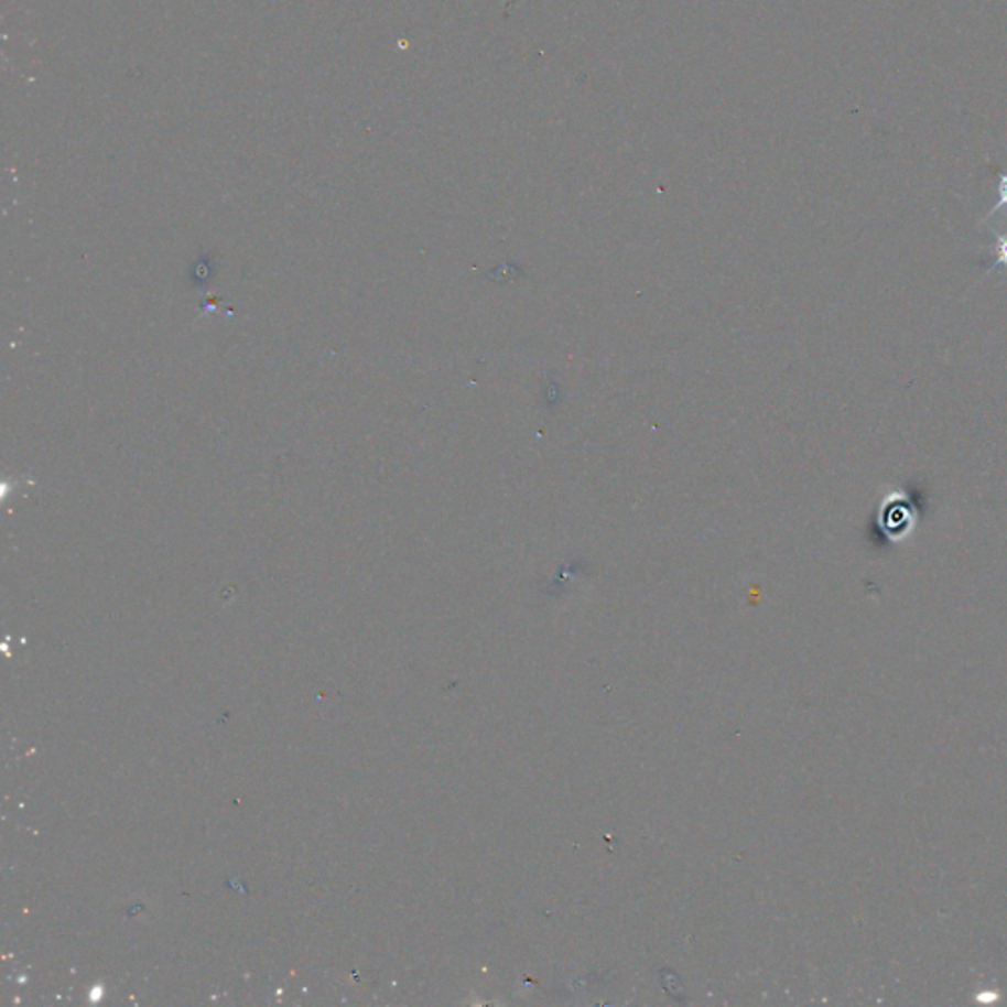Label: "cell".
Instances as JSON below:
<instances>
[{
  "instance_id": "obj_2",
  "label": "cell",
  "mask_w": 1007,
  "mask_h": 1007,
  "mask_svg": "<svg viewBox=\"0 0 1007 1007\" xmlns=\"http://www.w3.org/2000/svg\"><path fill=\"white\" fill-rule=\"evenodd\" d=\"M996 237V247H994V260L989 264L988 270H986V275L992 274L994 270L998 268H1007V232L1006 235H999V232H994Z\"/></svg>"
},
{
  "instance_id": "obj_3",
  "label": "cell",
  "mask_w": 1007,
  "mask_h": 1007,
  "mask_svg": "<svg viewBox=\"0 0 1007 1007\" xmlns=\"http://www.w3.org/2000/svg\"><path fill=\"white\" fill-rule=\"evenodd\" d=\"M1001 209H1007V172L1006 174L999 175L998 203L989 209L988 215L984 217L982 223H988V220L992 219V217H996Z\"/></svg>"
},
{
  "instance_id": "obj_1",
  "label": "cell",
  "mask_w": 1007,
  "mask_h": 1007,
  "mask_svg": "<svg viewBox=\"0 0 1007 1007\" xmlns=\"http://www.w3.org/2000/svg\"><path fill=\"white\" fill-rule=\"evenodd\" d=\"M919 523V506L913 495L906 488H894L888 495L881 496L876 526L884 540L891 543H903L917 530Z\"/></svg>"
}]
</instances>
